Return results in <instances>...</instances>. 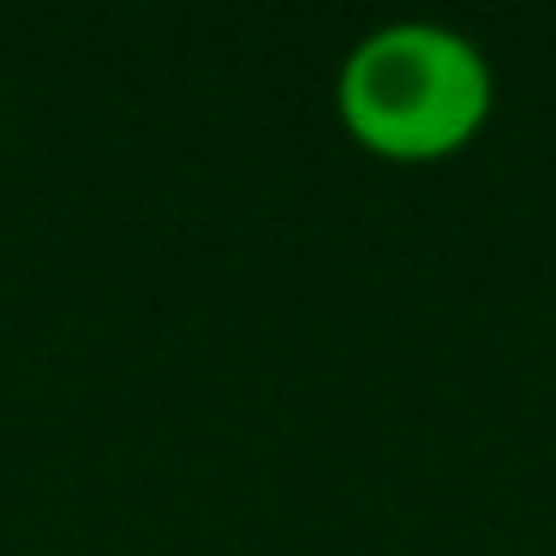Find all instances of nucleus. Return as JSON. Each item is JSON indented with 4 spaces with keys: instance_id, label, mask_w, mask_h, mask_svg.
Here are the masks:
<instances>
[{
    "instance_id": "1",
    "label": "nucleus",
    "mask_w": 556,
    "mask_h": 556,
    "mask_svg": "<svg viewBox=\"0 0 556 556\" xmlns=\"http://www.w3.org/2000/svg\"><path fill=\"white\" fill-rule=\"evenodd\" d=\"M496 73L455 25L395 18L365 30L336 73V121L365 156L395 168L448 162L491 126Z\"/></svg>"
}]
</instances>
